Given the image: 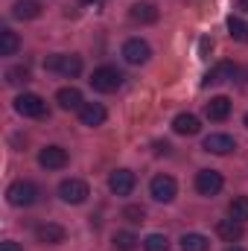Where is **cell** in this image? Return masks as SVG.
<instances>
[{
	"label": "cell",
	"instance_id": "obj_1",
	"mask_svg": "<svg viewBox=\"0 0 248 251\" xmlns=\"http://www.w3.org/2000/svg\"><path fill=\"white\" fill-rule=\"evenodd\" d=\"M91 88L97 91V94H114L120 85H123V73L117 70V67H111V64H102V67H97L94 73H91Z\"/></svg>",
	"mask_w": 248,
	"mask_h": 251
},
{
	"label": "cell",
	"instance_id": "obj_2",
	"mask_svg": "<svg viewBox=\"0 0 248 251\" xmlns=\"http://www.w3.org/2000/svg\"><path fill=\"white\" fill-rule=\"evenodd\" d=\"M38 196H41V190L35 187L32 181H15V184H9V190H6V199L15 207H29V204L38 201Z\"/></svg>",
	"mask_w": 248,
	"mask_h": 251
},
{
	"label": "cell",
	"instance_id": "obj_3",
	"mask_svg": "<svg viewBox=\"0 0 248 251\" xmlns=\"http://www.w3.org/2000/svg\"><path fill=\"white\" fill-rule=\"evenodd\" d=\"M44 67L50 73H62V76H79L82 73V59L79 56H67V53H56V56H47L44 59Z\"/></svg>",
	"mask_w": 248,
	"mask_h": 251
},
{
	"label": "cell",
	"instance_id": "obj_4",
	"mask_svg": "<svg viewBox=\"0 0 248 251\" xmlns=\"http://www.w3.org/2000/svg\"><path fill=\"white\" fill-rule=\"evenodd\" d=\"M149 193H152V199L155 201H164V204H170L173 199H175V193H178V184H175V178L173 176H155L152 181H149Z\"/></svg>",
	"mask_w": 248,
	"mask_h": 251
},
{
	"label": "cell",
	"instance_id": "obj_5",
	"mask_svg": "<svg viewBox=\"0 0 248 251\" xmlns=\"http://www.w3.org/2000/svg\"><path fill=\"white\" fill-rule=\"evenodd\" d=\"M59 196H62V201H67V204H82L91 196V187L82 178H64L62 184H59Z\"/></svg>",
	"mask_w": 248,
	"mask_h": 251
},
{
	"label": "cell",
	"instance_id": "obj_6",
	"mask_svg": "<svg viewBox=\"0 0 248 251\" xmlns=\"http://www.w3.org/2000/svg\"><path fill=\"white\" fill-rule=\"evenodd\" d=\"M15 111L21 117H44L47 114V102L38 97V94H21L15 100Z\"/></svg>",
	"mask_w": 248,
	"mask_h": 251
},
{
	"label": "cell",
	"instance_id": "obj_7",
	"mask_svg": "<svg viewBox=\"0 0 248 251\" xmlns=\"http://www.w3.org/2000/svg\"><path fill=\"white\" fill-rule=\"evenodd\" d=\"M222 187H225L222 173H216V170H198L196 173V190H198V196H216Z\"/></svg>",
	"mask_w": 248,
	"mask_h": 251
},
{
	"label": "cell",
	"instance_id": "obj_8",
	"mask_svg": "<svg viewBox=\"0 0 248 251\" xmlns=\"http://www.w3.org/2000/svg\"><path fill=\"white\" fill-rule=\"evenodd\" d=\"M152 56V47L143 41V38H128L123 44V59L128 64H146Z\"/></svg>",
	"mask_w": 248,
	"mask_h": 251
},
{
	"label": "cell",
	"instance_id": "obj_9",
	"mask_svg": "<svg viewBox=\"0 0 248 251\" xmlns=\"http://www.w3.org/2000/svg\"><path fill=\"white\" fill-rule=\"evenodd\" d=\"M137 184V178H134V173L131 170H114L111 176H108V190L114 193V196H128L131 190Z\"/></svg>",
	"mask_w": 248,
	"mask_h": 251
},
{
	"label": "cell",
	"instance_id": "obj_10",
	"mask_svg": "<svg viewBox=\"0 0 248 251\" xmlns=\"http://www.w3.org/2000/svg\"><path fill=\"white\" fill-rule=\"evenodd\" d=\"M237 149V140L231 134H207L204 137V152L210 155H231Z\"/></svg>",
	"mask_w": 248,
	"mask_h": 251
},
{
	"label": "cell",
	"instance_id": "obj_11",
	"mask_svg": "<svg viewBox=\"0 0 248 251\" xmlns=\"http://www.w3.org/2000/svg\"><path fill=\"white\" fill-rule=\"evenodd\" d=\"M38 164L44 170H62V167H67V152L62 146H44L38 152Z\"/></svg>",
	"mask_w": 248,
	"mask_h": 251
},
{
	"label": "cell",
	"instance_id": "obj_12",
	"mask_svg": "<svg viewBox=\"0 0 248 251\" xmlns=\"http://www.w3.org/2000/svg\"><path fill=\"white\" fill-rule=\"evenodd\" d=\"M64 228L62 225H56V222H44V225H38L35 228V240L41 243V246H59L64 243Z\"/></svg>",
	"mask_w": 248,
	"mask_h": 251
},
{
	"label": "cell",
	"instance_id": "obj_13",
	"mask_svg": "<svg viewBox=\"0 0 248 251\" xmlns=\"http://www.w3.org/2000/svg\"><path fill=\"white\" fill-rule=\"evenodd\" d=\"M234 73H237V67H234L231 62H219L216 67H210V70L204 73L201 85L207 88V85H219V82H228V79H234Z\"/></svg>",
	"mask_w": 248,
	"mask_h": 251
},
{
	"label": "cell",
	"instance_id": "obj_14",
	"mask_svg": "<svg viewBox=\"0 0 248 251\" xmlns=\"http://www.w3.org/2000/svg\"><path fill=\"white\" fill-rule=\"evenodd\" d=\"M105 117H108V111L99 105V102H85L82 105V111H79V120H82V126H102L105 123Z\"/></svg>",
	"mask_w": 248,
	"mask_h": 251
},
{
	"label": "cell",
	"instance_id": "obj_15",
	"mask_svg": "<svg viewBox=\"0 0 248 251\" xmlns=\"http://www.w3.org/2000/svg\"><path fill=\"white\" fill-rule=\"evenodd\" d=\"M204 114H207L213 123L228 120V114H231V100H228V97H213V100L204 105Z\"/></svg>",
	"mask_w": 248,
	"mask_h": 251
},
{
	"label": "cell",
	"instance_id": "obj_16",
	"mask_svg": "<svg viewBox=\"0 0 248 251\" xmlns=\"http://www.w3.org/2000/svg\"><path fill=\"white\" fill-rule=\"evenodd\" d=\"M173 131L175 134H184V137H190V134H198L201 131V123H198V117L196 114H178L175 120H173Z\"/></svg>",
	"mask_w": 248,
	"mask_h": 251
},
{
	"label": "cell",
	"instance_id": "obj_17",
	"mask_svg": "<svg viewBox=\"0 0 248 251\" xmlns=\"http://www.w3.org/2000/svg\"><path fill=\"white\" fill-rule=\"evenodd\" d=\"M56 102H59V108L64 111H82V94L76 91V88H62L59 94H56Z\"/></svg>",
	"mask_w": 248,
	"mask_h": 251
},
{
	"label": "cell",
	"instance_id": "obj_18",
	"mask_svg": "<svg viewBox=\"0 0 248 251\" xmlns=\"http://www.w3.org/2000/svg\"><path fill=\"white\" fill-rule=\"evenodd\" d=\"M128 18H131L134 24H155V21H158V9H155L152 3H134V6L128 9Z\"/></svg>",
	"mask_w": 248,
	"mask_h": 251
},
{
	"label": "cell",
	"instance_id": "obj_19",
	"mask_svg": "<svg viewBox=\"0 0 248 251\" xmlns=\"http://www.w3.org/2000/svg\"><path fill=\"white\" fill-rule=\"evenodd\" d=\"M216 234H219L225 243H237V240L243 237V222H237V219H222V222H216Z\"/></svg>",
	"mask_w": 248,
	"mask_h": 251
},
{
	"label": "cell",
	"instance_id": "obj_20",
	"mask_svg": "<svg viewBox=\"0 0 248 251\" xmlns=\"http://www.w3.org/2000/svg\"><path fill=\"white\" fill-rule=\"evenodd\" d=\"M38 15H41V6L35 0H18L12 6V18H18V21H32Z\"/></svg>",
	"mask_w": 248,
	"mask_h": 251
},
{
	"label": "cell",
	"instance_id": "obj_21",
	"mask_svg": "<svg viewBox=\"0 0 248 251\" xmlns=\"http://www.w3.org/2000/svg\"><path fill=\"white\" fill-rule=\"evenodd\" d=\"M181 251H207L210 249V240L204 234H181Z\"/></svg>",
	"mask_w": 248,
	"mask_h": 251
},
{
	"label": "cell",
	"instance_id": "obj_22",
	"mask_svg": "<svg viewBox=\"0 0 248 251\" xmlns=\"http://www.w3.org/2000/svg\"><path fill=\"white\" fill-rule=\"evenodd\" d=\"M18 47H21V38L6 26V29H0V56H15L18 53Z\"/></svg>",
	"mask_w": 248,
	"mask_h": 251
},
{
	"label": "cell",
	"instance_id": "obj_23",
	"mask_svg": "<svg viewBox=\"0 0 248 251\" xmlns=\"http://www.w3.org/2000/svg\"><path fill=\"white\" fill-rule=\"evenodd\" d=\"M228 32H231V38L234 41H243V44H248V21H243V18H228Z\"/></svg>",
	"mask_w": 248,
	"mask_h": 251
},
{
	"label": "cell",
	"instance_id": "obj_24",
	"mask_svg": "<svg viewBox=\"0 0 248 251\" xmlns=\"http://www.w3.org/2000/svg\"><path fill=\"white\" fill-rule=\"evenodd\" d=\"M228 216L237 219V222H248V196H237L228 204Z\"/></svg>",
	"mask_w": 248,
	"mask_h": 251
},
{
	"label": "cell",
	"instance_id": "obj_25",
	"mask_svg": "<svg viewBox=\"0 0 248 251\" xmlns=\"http://www.w3.org/2000/svg\"><path fill=\"white\" fill-rule=\"evenodd\" d=\"M111 243H114V249H117V251H134L140 240H137V237H134L131 231H117Z\"/></svg>",
	"mask_w": 248,
	"mask_h": 251
},
{
	"label": "cell",
	"instance_id": "obj_26",
	"mask_svg": "<svg viewBox=\"0 0 248 251\" xmlns=\"http://www.w3.org/2000/svg\"><path fill=\"white\" fill-rule=\"evenodd\" d=\"M143 249L146 251H170V240H167L164 234H149V237L143 240Z\"/></svg>",
	"mask_w": 248,
	"mask_h": 251
},
{
	"label": "cell",
	"instance_id": "obj_27",
	"mask_svg": "<svg viewBox=\"0 0 248 251\" xmlns=\"http://www.w3.org/2000/svg\"><path fill=\"white\" fill-rule=\"evenodd\" d=\"M6 82H9V85L29 82V67H24V64H18V67H9V70H6Z\"/></svg>",
	"mask_w": 248,
	"mask_h": 251
},
{
	"label": "cell",
	"instance_id": "obj_28",
	"mask_svg": "<svg viewBox=\"0 0 248 251\" xmlns=\"http://www.w3.org/2000/svg\"><path fill=\"white\" fill-rule=\"evenodd\" d=\"M123 219L125 222H131V225H140V222L146 219V210H143L140 204H125L123 207Z\"/></svg>",
	"mask_w": 248,
	"mask_h": 251
},
{
	"label": "cell",
	"instance_id": "obj_29",
	"mask_svg": "<svg viewBox=\"0 0 248 251\" xmlns=\"http://www.w3.org/2000/svg\"><path fill=\"white\" fill-rule=\"evenodd\" d=\"M210 50H213V41H210V38H201V41H198V59H207Z\"/></svg>",
	"mask_w": 248,
	"mask_h": 251
},
{
	"label": "cell",
	"instance_id": "obj_30",
	"mask_svg": "<svg viewBox=\"0 0 248 251\" xmlns=\"http://www.w3.org/2000/svg\"><path fill=\"white\" fill-rule=\"evenodd\" d=\"M170 149H173V146H170L167 140H158V143H155V155H170Z\"/></svg>",
	"mask_w": 248,
	"mask_h": 251
},
{
	"label": "cell",
	"instance_id": "obj_31",
	"mask_svg": "<svg viewBox=\"0 0 248 251\" xmlns=\"http://www.w3.org/2000/svg\"><path fill=\"white\" fill-rule=\"evenodd\" d=\"M0 251H24V249H21V243H15V240H6V243H0Z\"/></svg>",
	"mask_w": 248,
	"mask_h": 251
},
{
	"label": "cell",
	"instance_id": "obj_32",
	"mask_svg": "<svg viewBox=\"0 0 248 251\" xmlns=\"http://www.w3.org/2000/svg\"><path fill=\"white\" fill-rule=\"evenodd\" d=\"M240 9H243V12L248 15V0H240Z\"/></svg>",
	"mask_w": 248,
	"mask_h": 251
},
{
	"label": "cell",
	"instance_id": "obj_33",
	"mask_svg": "<svg viewBox=\"0 0 248 251\" xmlns=\"http://www.w3.org/2000/svg\"><path fill=\"white\" fill-rule=\"evenodd\" d=\"M225 251H246V249H240V246H231V249H225Z\"/></svg>",
	"mask_w": 248,
	"mask_h": 251
},
{
	"label": "cell",
	"instance_id": "obj_34",
	"mask_svg": "<svg viewBox=\"0 0 248 251\" xmlns=\"http://www.w3.org/2000/svg\"><path fill=\"white\" fill-rule=\"evenodd\" d=\"M246 128H248V114H246Z\"/></svg>",
	"mask_w": 248,
	"mask_h": 251
},
{
	"label": "cell",
	"instance_id": "obj_35",
	"mask_svg": "<svg viewBox=\"0 0 248 251\" xmlns=\"http://www.w3.org/2000/svg\"><path fill=\"white\" fill-rule=\"evenodd\" d=\"M85 3H94V0H85Z\"/></svg>",
	"mask_w": 248,
	"mask_h": 251
}]
</instances>
